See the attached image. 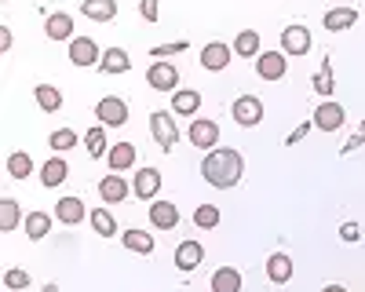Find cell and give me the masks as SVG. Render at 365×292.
Returning <instances> with one entry per match:
<instances>
[{"instance_id": "obj_1", "label": "cell", "mask_w": 365, "mask_h": 292, "mask_svg": "<svg viewBox=\"0 0 365 292\" xmlns=\"http://www.w3.org/2000/svg\"><path fill=\"white\" fill-rule=\"evenodd\" d=\"M241 172H245V161H241L237 150H230V146H216V150H208L205 161H201V175L208 187L216 190H230L241 183Z\"/></svg>"}, {"instance_id": "obj_2", "label": "cell", "mask_w": 365, "mask_h": 292, "mask_svg": "<svg viewBox=\"0 0 365 292\" xmlns=\"http://www.w3.org/2000/svg\"><path fill=\"white\" fill-rule=\"evenodd\" d=\"M150 132H154V142L161 146L165 154L179 142V128H175V121L168 117V110H154V113H150Z\"/></svg>"}, {"instance_id": "obj_3", "label": "cell", "mask_w": 365, "mask_h": 292, "mask_svg": "<svg viewBox=\"0 0 365 292\" xmlns=\"http://www.w3.org/2000/svg\"><path fill=\"white\" fill-rule=\"evenodd\" d=\"M96 117H99L103 128H120L128 121V103L117 99V95H106V99L96 103Z\"/></svg>"}, {"instance_id": "obj_4", "label": "cell", "mask_w": 365, "mask_h": 292, "mask_svg": "<svg viewBox=\"0 0 365 292\" xmlns=\"http://www.w3.org/2000/svg\"><path fill=\"white\" fill-rule=\"evenodd\" d=\"M230 117H234L241 128H256V125L263 121V103H259L256 95H241V99H234Z\"/></svg>"}, {"instance_id": "obj_5", "label": "cell", "mask_w": 365, "mask_h": 292, "mask_svg": "<svg viewBox=\"0 0 365 292\" xmlns=\"http://www.w3.org/2000/svg\"><path fill=\"white\" fill-rule=\"evenodd\" d=\"M146 84L154 88V92H179V70L172 63H150Z\"/></svg>"}, {"instance_id": "obj_6", "label": "cell", "mask_w": 365, "mask_h": 292, "mask_svg": "<svg viewBox=\"0 0 365 292\" xmlns=\"http://www.w3.org/2000/svg\"><path fill=\"white\" fill-rule=\"evenodd\" d=\"M256 73H259L263 80H282V77L289 73L285 51H259V55H256Z\"/></svg>"}, {"instance_id": "obj_7", "label": "cell", "mask_w": 365, "mask_h": 292, "mask_svg": "<svg viewBox=\"0 0 365 292\" xmlns=\"http://www.w3.org/2000/svg\"><path fill=\"white\" fill-rule=\"evenodd\" d=\"M187 135H190V142L197 146V150H216V142H220V125H216V121H205V117H194Z\"/></svg>"}, {"instance_id": "obj_8", "label": "cell", "mask_w": 365, "mask_h": 292, "mask_svg": "<svg viewBox=\"0 0 365 292\" xmlns=\"http://www.w3.org/2000/svg\"><path fill=\"white\" fill-rule=\"evenodd\" d=\"M99 58H103V51H99V44L91 41V37H73L70 41V63L73 66H99Z\"/></svg>"}, {"instance_id": "obj_9", "label": "cell", "mask_w": 365, "mask_h": 292, "mask_svg": "<svg viewBox=\"0 0 365 292\" xmlns=\"http://www.w3.org/2000/svg\"><path fill=\"white\" fill-rule=\"evenodd\" d=\"M282 51L285 55H307L311 51V29L307 26H285L282 29Z\"/></svg>"}, {"instance_id": "obj_10", "label": "cell", "mask_w": 365, "mask_h": 292, "mask_svg": "<svg viewBox=\"0 0 365 292\" xmlns=\"http://www.w3.org/2000/svg\"><path fill=\"white\" fill-rule=\"evenodd\" d=\"M230 55H234V48H227L223 41H212V44L201 48V66H205L208 73H220V70L230 66Z\"/></svg>"}, {"instance_id": "obj_11", "label": "cell", "mask_w": 365, "mask_h": 292, "mask_svg": "<svg viewBox=\"0 0 365 292\" xmlns=\"http://www.w3.org/2000/svg\"><path fill=\"white\" fill-rule=\"evenodd\" d=\"M311 121H314V128H322V132H336V128H344L347 113H344L340 103H322V106L314 110Z\"/></svg>"}, {"instance_id": "obj_12", "label": "cell", "mask_w": 365, "mask_h": 292, "mask_svg": "<svg viewBox=\"0 0 365 292\" xmlns=\"http://www.w3.org/2000/svg\"><path fill=\"white\" fill-rule=\"evenodd\" d=\"M158 190H161V172H158V168H139L135 183H132V194H135L139 201H154Z\"/></svg>"}, {"instance_id": "obj_13", "label": "cell", "mask_w": 365, "mask_h": 292, "mask_svg": "<svg viewBox=\"0 0 365 292\" xmlns=\"http://www.w3.org/2000/svg\"><path fill=\"white\" fill-rule=\"evenodd\" d=\"M201 263H205V249H201V241H182V245L175 249V267H179L182 274L197 271Z\"/></svg>"}, {"instance_id": "obj_14", "label": "cell", "mask_w": 365, "mask_h": 292, "mask_svg": "<svg viewBox=\"0 0 365 292\" xmlns=\"http://www.w3.org/2000/svg\"><path fill=\"white\" fill-rule=\"evenodd\" d=\"M99 70H103L106 77L128 73V70H132V58H128V51H125V48H106V51H103V58H99Z\"/></svg>"}, {"instance_id": "obj_15", "label": "cell", "mask_w": 365, "mask_h": 292, "mask_svg": "<svg viewBox=\"0 0 365 292\" xmlns=\"http://www.w3.org/2000/svg\"><path fill=\"white\" fill-rule=\"evenodd\" d=\"M197 110H201V92L197 88H179V92H172V113L190 117Z\"/></svg>"}, {"instance_id": "obj_16", "label": "cell", "mask_w": 365, "mask_h": 292, "mask_svg": "<svg viewBox=\"0 0 365 292\" xmlns=\"http://www.w3.org/2000/svg\"><path fill=\"white\" fill-rule=\"evenodd\" d=\"M44 33H48V41H73V19H70L66 11H55V15H48V22H44Z\"/></svg>"}, {"instance_id": "obj_17", "label": "cell", "mask_w": 365, "mask_h": 292, "mask_svg": "<svg viewBox=\"0 0 365 292\" xmlns=\"http://www.w3.org/2000/svg\"><path fill=\"white\" fill-rule=\"evenodd\" d=\"M150 223H154L158 230H172L179 223V209L172 201H154L150 204Z\"/></svg>"}, {"instance_id": "obj_18", "label": "cell", "mask_w": 365, "mask_h": 292, "mask_svg": "<svg viewBox=\"0 0 365 292\" xmlns=\"http://www.w3.org/2000/svg\"><path fill=\"white\" fill-rule=\"evenodd\" d=\"M267 278H270L274 285H285V281L292 278V256H289V252H274V256L267 259Z\"/></svg>"}, {"instance_id": "obj_19", "label": "cell", "mask_w": 365, "mask_h": 292, "mask_svg": "<svg viewBox=\"0 0 365 292\" xmlns=\"http://www.w3.org/2000/svg\"><path fill=\"white\" fill-rule=\"evenodd\" d=\"M99 197L106 204H120L128 197V183L120 179V175H103V179H99Z\"/></svg>"}, {"instance_id": "obj_20", "label": "cell", "mask_w": 365, "mask_h": 292, "mask_svg": "<svg viewBox=\"0 0 365 292\" xmlns=\"http://www.w3.org/2000/svg\"><path fill=\"white\" fill-rule=\"evenodd\" d=\"M106 161H110V172H128L135 165V146L132 142H113Z\"/></svg>"}, {"instance_id": "obj_21", "label": "cell", "mask_w": 365, "mask_h": 292, "mask_svg": "<svg viewBox=\"0 0 365 292\" xmlns=\"http://www.w3.org/2000/svg\"><path fill=\"white\" fill-rule=\"evenodd\" d=\"M81 15L91 22H110V19H117V0H84Z\"/></svg>"}, {"instance_id": "obj_22", "label": "cell", "mask_w": 365, "mask_h": 292, "mask_svg": "<svg viewBox=\"0 0 365 292\" xmlns=\"http://www.w3.org/2000/svg\"><path fill=\"white\" fill-rule=\"evenodd\" d=\"M55 219L66 223V226H77L84 219V201L81 197H63V201L55 204Z\"/></svg>"}, {"instance_id": "obj_23", "label": "cell", "mask_w": 365, "mask_h": 292, "mask_svg": "<svg viewBox=\"0 0 365 292\" xmlns=\"http://www.w3.org/2000/svg\"><path fill=\"white\" fill-rule=\"evenodd\" d=\"M84 150H88V157H96V161L110 154V142H106V128L103 125H91L84 132Z\"/></svg>"}, {"instance_id": "obj_24", "label": "cell", "mask_w": 365, "mask_h": 292, "mask_svg": "<svg viewBox=\"0 0 365 292\" xmlns=\"http://www.w3.org/2000/svg\"><path fill=\"white\" fill-rule=\"evenodd\" d=\"M66 175H70V165H66L63 157H51V161H44V168H41V183L51 190V187H63Z\"/></svg>"}, {"instance_id": "obj_25", "label": "cell", "mask_w": 365, "mask_h": 292, "mask_svg": "<svg viewBox=\"0 0 365 292\" xmlns=\"http://www.w3.org/2000/svg\"><path fill=\"white\" fill-rule=\"evenodd\" d=\"M354 22H358V11H354V8H332V11H325V19H322V26L332 29V33H344V29H351Z\"/></svg>"}, {"instance_id": "obj_26", "label": "cell", "mask_w": 365, "mask_h": 292, "mask_svg": "<svg viewBox=\"0 0 365 292\" xmlns=\"http://www.w3.org/2000/svg\"><path fill=\"white\" fill-rule=\"evenodd\" d=\"M120 241H125V249L128 252H139V256H150L154 252V234H146V230H125L120 234Z\"/></svg>"}, {"instance_id": "obj_27", "label": "cell", "mask_w": 365, "mask_h": 292, "mask_svg": "<svg viewBox=\"0 0 365 292\" xmlns=\"http://www.w3.org/2000/svg\"><path fill=\"white\" fill-rule=\"evenodd\" d=\"M22 230H26L29 241H41V238H48V234H51V216L48 212H29L26 223H22Z\"/></svg>"}, {"instance_id": "obj_28", "label": "cell", "mask_w": 365, "mask_h": 292, "mask_svg": "<svg viewBox=\"0 0 365 292\" xmlns=\"http://www.w3.org/2000/svg\"><path fill=\"white\" fill-rule=\"evenodd\" d=\"M212 292H241V271L220 267L216 274H212Z\"/></svg>"}, {"instance_id": "obj_29", "label": "cell", "mask_w": 365, "mask_h": 292, "mask_svg": "<svg viewBox=\"0 0 365 292\" xmlns=\"http://www.w3.org/2000/svg\"><path fill=\"white\" fill-rule=\"evenodd\" d=\"M34 95H37V106H41L44 113H55L58 106H63V92H58V88H51V84H37Z\"/></svg>"}, {"instance_id": "obj_30", "label": "cell", "mask_w": 365, "mask_h": 292, "mask_svg": "<svg viewBox=\"0 0 365 292\" xmlns=\"http://www.w3.org/2000/svg\"><path fill=\"white\" fill-rule=\"evenodd\" d=\"M88 219H91V226H96L99 238H113V234H120V230H117V219H113V212H110V209H96Z\"/></svg>"}, {"instance_id": "obj_31", "label": "cell", "mask_w": 365, "mask_h": 292, "mask_svg": "<svg viewBox=\"0 0 365 292\" xmlns=\"http://www.w3.org/2000/svg\"><path fill=\"white\" fill-rule=\"evenodd\" d=\"M234 51L245 55V58H256L259 55V33L256 29H241V33L234 37Z\"/></svg>"}, {"instance_id": "obj_32", "label": "cell", "mask_w": 365, "mask_h": 292, "mask_svg": "<svg viewBox=\"0 0 365 292\" xmlns=\"http://www.w3.org/2000/svg\"><path fill=\"white\" fill-rule=\"evenodd\" d=\"M19 219H22V212H19V201H15V197H4V201H0V230L11 234V230L19 226Z\"/></svg>"}, {"instance_id": "obj_33", "label": "cell", "mask_w": 365, "mask_h": 292, "mask_svg": "<svg viewBox=\"0 0 365 292\" xmlns=\"http://www.w3.org/2000/svg\"><path fill=\"white\" fill-rule=\"evenodd\" d=\"M48 146H51L55 154H66V150H73V146H77V132L73 128H58V132L48 135Z\"/></svg>"}, {"instance_id": "obj_34", "label": "cell", "mask_w": 365, "mask_h": 292, "mask_svg": "<svg viewBox=\"0 0 365 292\" xmlns=\"http://www.w3.org/2000/svg\"><path fill=\"white\" fill-rule=\"evenodd\" d=\"M194 226L216 230L220 226V209H216V204H197V209H194Z\"/></svg>"}, {"instance_id": "obj_35", "label": "cell", "mask_w": 365, "mask_h": 292, "mask_svg": "<svg viewBox=\"0 0 365 292\" xmlns=\"http://www.w3.org/2000/svg\"><path fill=\"white\" fill-rule=\"evenodd\" d=\"M332 58H322V66H318V73H314V92L318 95H332Z\"/></svg>"}, {"instance_id": "obj_36", "label": "cell", "mask_w": 365, "mask_h": 292, "mask_svg": "<svg viewBox=\"0 0 365 292\" xmlns=\"http://www.w3.org/2000/svg\"><path fill=\"white\" fill-rule=\"evenodd\" d=\"M29 172H34V157H29V154H11L8 157V175H11V179H26V175Z\"/></svg>"}, {"instance_id": "obj_37", "label": "cell", "mask_w": 365, "mask_h": 292, "mask_svg": "<svg viewBox=\"0 0 365 292\" xmlns=\"http://www.w3.org/2000/svg\"><path fill=\"white\" fill-rule=\"evenodd\" d=\"M4 288H8V292H22V288H29V271H22V267L4 271Z\"/></svg>"}, {"instance_id": "obj_38", "label": "cell", "mask_w": 365, "mask_h": 292, "mask_svg": "<svg viewBox=\"0 0 365 292\" xmlns=\"http://www.w3.org/2000/svg\"><path fill=\"white\" fill-rule=\"evenodd\" d=\"M190 44L187 41H175V44H158V48H150V55L158 58V63H168V55H179V51H187Z\"/></svg>"}, {"instance_id": "obj_39", "label": "cell", "mask_w": 365, "mask_h": 292, "mask_svg": "<svg viewBox=\"0 0 365 292\" xmlns=\"http://www.w3.org/2000/svg\"><path fill=\"white\" fill-rule=\"evenodd\" d=\"M161 15V0H139V19L143 22H158Z\"/></svg>"}, {"instance_id": "obj_40", "label": "cell", "mask_w": 365, "mask_h": 292, "mask_svg": "<svg viewBox=\"0 0 365 292\" xmlns=\"http://www.w3.org/2000/svg\"><path fill=\"white\" fill-rule=\"evenodd\" d=\"M340 238H344V241H351V245H354V241H358V238H361V230H358V223H344V226H340Z\"/></svg>"}, {"instance_id": "obj_41", "label": "cell", "mask_w": 365, "mask_h": 292, "mask_svg": "<svg viewBox=\"0 0 365 292\" xmlns=\"http://www.w3.org/2000/svg\"><path fill=\"white\" fill-rule=\"evenodd\" d=\"M311 128H314V121H307V125H299V128H296V132H292V135L285 139V146H292V142H299V139H303V135H307Z\"/></svg>"}, {"instance_id": "obj_42", "label": "cell", "mask_w": 365, "mask_h": 292, "mask_svg": "<svg viewBox=\"0 0 365 292\" xmlns=\"http://www.w3.org/2000/svg\"><path fill=\"white\" fill-rule=\"evenodd\" d=\"M361 142H365V125H361V132H358V135H354V139H351V142L344 146V154H354V150H358Z\"/></svg>"}, {"instance_id": "obj_43", "label": "cell", "mask_w": 365, "mask_h": 292, "mask_svg": "<svg viewBox=\"0 0 365 292\" xmlns=\"http://www.w3.org/2000/svg\"><path fill=\"white\" fill-rule=\"evenodd\" d=\"M0 51H11V29H0Z\"/></svg>"}, {"instance_id": "obj_44", "label": "cell", "mask_w": 365, "mask_h": 292, "mask_svg": "<svg viewBox=\"0 0 365 292\" xmlns=\"http://www.w3.org/2000/svg\"><path fill=\"white\" fill-rule=\"evenodd\" d=\"M322 292H347V288H344V285H325Z\"/></svg>"}, {"instance_id": "obj_45", "label": "cell", "mask_w": 365, "mask_h": 292, "mask_svg": "<svg viewBox=\"0 0 365 292\" xmlns=\"http://www.w3.org/2000/svg\"><path fill=\"white\" fill-rule=\"evenodd\" d=\"M41 292H58V285H55V281H48V285H44Z\"/></svg>"}]
</instances>
